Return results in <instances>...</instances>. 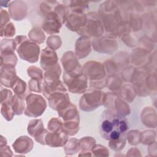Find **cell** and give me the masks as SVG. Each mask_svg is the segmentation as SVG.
Returning a JSON list of instances; mask_svg holds the SVG:
<instances>
[{"instance_id": "1", "label": "cell", "mask_w": 157, "mask_h": 157, "mask_svg": "<svg viewBox=\"0 0 157 157\" xmlns=\"http://www.w3.org/2000/svg\"><path fill=\"white\" fill-rule=\"evenodd\" d=\"M128 129L127 120L123 115L113 110H105L102 112L100 122L102 137L110 141L111 148L120 150L125 144V132Z\"/></svg>"}, {"instance_id": "2", "label": "cell", "mask_w": 157, "mask_h": 157, "mask_svg": "<svg viewBox=\"0 0 157 157\" xmlns=\"http://www.w3.org/2000/svg\"><path fill=\"white\" fill-rule=\"evenodd\" d=\"M15 40L17 44V53L22 59L31 63L38 61L40 48L36 44L30 41L24 36H17Z\"/></svg>"}, {"instance_id": "3", "label": "cell", "mask_w": 157, "mask_h": 157, "mask_svg": "<svg viewBox=\"0 0 157 157\" xmlns=\"http://www.w3.org/2000/svg\"><path fill=\"white\" fill-rule=\"evenodd\" d=\"M63 80L70 91L74 93H83L87 88V78L83 75L81 66L74 71L65 72Z\"/></svg>"}, {"instance_id": "4", "label": "cell", "mask_w": 157, "mask_h": 157, "mask_svg": "<svg viewBox=\"0 0 157 157\" xmlns=\"http://www.w3.org/2000/svg\"><path fill=\"white\" fill-rule=\"evenodd\" d=\"M26 107L24 113L29 117H37L41 115L46 109L47 104L44 98L36 94H29L26 98Z\"/></svg>"}, {"instance_id": "5", "label": "cell", "mask_w": 157, "mask_h": 157, "mask_svg": "<svg viewBox=\"0 0 157 157\" xmlns=\"http://www.w3.org/2000/svg\"><path fill=\"white\" fill-rule=\"evenodd\" d=\"M1 94V114L7 121H10L15 114L12 101L13 96L7 89H2Z\"/></svg>"}, {"instance_id": "6", "label": "cell", "mask_w": 157, "mask_h": 157, "mask_svg": "<svg viewBox=\"0 0 157 157\" xmlns=\"http://www.w3.org/2000/svg\"><path fill=\"white\" fill-rule=\"evenodd\" d=\"M92 91V99H90L88 94L86 93L80 100V108L82 110L86 111H90L96 109L101 105L102 98V92L99 90H91Z\"/></svg>"}, {"instance_id": "7", "label": "cell", "mask_w": 157, "mask_h": 157, "mask_svg": "<svg viewBox=\"0 0 157 157\" xmlns=\"http://www.w3.org/2000/svg\"><path fill=\"white\" fill-rule=\"evenodd\" d=\"M28 131L31 136L35 138L37 142L42 144H45V137L47 131L44 128L41 120L37 119L30 121L28 127Z\"/></svg>"}, {"instance_id": "8", "label": "cell", "mask_w": 157, "mask_h": 157, "mask_svg": "<svg viewBox=\"0 0 157 157\" xmlns=\"http://www.w3.org/2000/svg\"><path fill=\"white\" fill-rule=\"evenodd\" d=\"M17 78L14 66L9 64L1 66V83L2 85L12 88Z\"/></svg>"}, {"instance_id": "9", "label": "cell", "mask_w": 157, "mask_h": 157, "mask_svg": "<svg viewBox=\"0 0 157 157\" xmlns=\"http://www.w3.org/2000/svg\"><path fill=\"white\" fill-rule=\"evenodd\" d=\"M87 20V15L83 13L72 12L68 15L66 26L72 31H78L85 26Z\"/></svg>"}, {"instance_id": "10", "label": "cell", "mask_w": 157, "mask_h": 157, "mask_svg": "<svg viewBox=\"0 0 157 157\" xmlns=\"http://www.w3.org/2000/svg\"><path fill=\"white\" fill-rule=\"evenodd\" d=\"M67 137L66 134L60 131L47 132L45 137V144L51 147L62 146L66 143Z\"/></svg>"}, {"instance_id": "11", "label": "cell", "mask_w": 157, "mask_h": 157, "mask_svg": "<svg viewBox=\"0 0 157 157\" xmlns=\"http://www.w3.org/2000/svg\"><path fill=\"white\" fill-rule=\"evenodd\" d=\"M40 63L42 67L46 71L58 65V58L56 52L49 47L43 50L41 55Z\"/></svg>"}, {"instance_id": "12", "label": "cell", "mask_w": 157, "mask_h": 157, "mask_svg": "<svg viewBox=\"0 0 157 157\" xmlns=\"http://www.w3.org/2000/svg\"><path fill=\"white\" fill-rule=\"evenodd\" d=\"M17 153H28L33 146V140L27 136H21L18 138L12 145Z\"/></svg>"}, {"instance_id": "13", "label": "cell", "mask_w": 157, "mask_h": 157, "mask_svg": "<svg viewBox=\"0 0 157 157\" xmlns=\"http://www.w3.org/2000/svg\"><path fill=\"white\" fill-rule=\"evenodd\" d=\"M83 48L88 55L91 51V44L90 39L86 36L78 39L76 43V55L79 58H83Z\"/></svg>"}, {"instance_id": "14", "label": "cell", "mask_w": 157, "mask_h": 157, "mask_svg": "<svg viewBox=\"0 0 157 157\" xmlns=\"http://www.w3.org/2000/svg\"><path fill=\"white\" fill-rule=\"evenodd\" d=\"M12 88L16 96L18 98L23 99L25 96L26 85V83L17 77L15 82H14Z\"/></svg>"}, {"instance_id": "15", "label": "cell", "mask_w": 157, "mask_h": 157, "mask_svg": "<svg viewBox=\"0 0 157 157\" xmlns=\"http://www.w3.org/2000/svg\"><path fill=\"white\" fill-rule=\"evenodd\" d=\"M69 6L72 12L83 13V11L88 9V2L85 1H70Z\"/></svg>"}, {"instance_id": "16", "label": "cell", "mask_w": 157, "mask_h": 157, "mask_svg": "<svg viewBox=\"0 0 157 157\" xmlns=\"http://www.w3.org/2000/svg\"><path fill=\"white\" fill-rule=\"evenodd\" d=\"M12 105L15 114L20 115L22 113L23 110L25 109V104L23 99L18 98L17 96L15 95L13 98Z\"/></svg>"}, {"instance_id": "17", "label": "cell", "mask_w": 157, "mask_h": 157, "mask_svg": "<svg viewBox=\"0 0 157 157\" xmlns=\"http://www.w3.org/2000/svg\"><path fill=\"white\" fill-rule=\"evenodd\" d=\"M15 33V28H14L13 24L9 22L6 26H4V29H1V36L10 37L13 36Z\"/></svg>"}]
</instances>
